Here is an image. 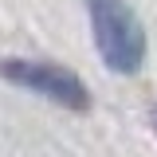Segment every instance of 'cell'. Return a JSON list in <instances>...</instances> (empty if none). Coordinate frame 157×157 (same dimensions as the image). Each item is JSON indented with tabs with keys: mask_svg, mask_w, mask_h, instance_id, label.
<instances>
[{
	"mask_svg": "<svg viewBox=\"0 0 157 157\" xmlns=\"http://www.w3.org/2000/svg\"><path fill=\"white\" fill-rule=\"evenodd\" d=\"M102 63L114 75H134L145 63V28L126 0H82Z\"/></svg>",
	"mask_w": 157,
	"mask_h": 157,
	"instance_id": "obj_1",
	"label": "cell"
},
{
	"mask_svg": "<svg viewBox=\"0 0 157 157\" xmlns=\"http://www.w3.org/2000/svg\"><path fill=\"white\" fill-rule=\"evenodd\" d=\"M0 75L8 78V82H16V86H24V90H32V94H43L47 102H55V106H67V110H86L90 106L86 82L75 71L59 67V63L8 55V59H0Z\"/></svg>",
	"mask_w": 157,
	"mask_h": 157,
	"instance_id": "obj_2",
	"label": "cell"
},
{
	"mask_svg": "<svg viewBox=\"0 0 157 157\" xmlns=\"http://www.w3.org/2000/svg\"><path fill=\"white\" fill-rule=\"evenodd\" d=\"M153 130H157V110H153Z\"/></svg>",
	"mask_w": 157,
	"mask_h": 157,
	"instance_id": "obj_3",
	"label": "cell"
}]
</instances>
